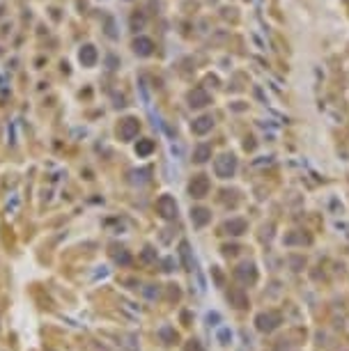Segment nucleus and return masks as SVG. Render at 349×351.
I'll use <instances>...</instances> for the list:
<instances>
[{
  "mask_svg": "<svg viewBox=\"0 0 349 351\" xmlns=\"http://www.w3.org/2000/svg\"><path fill=\"white\" fill-rule=\"evenodd\" d=\"M218 340H221V344H228L230 340H232V333H230L228 328H221L218 330Z\"/></svg>",
  "mask_w": 349,
  "mask_h": 351,
  "instance_id": "14",
  "label": "nucleus"
},
{
  "mask_svg": "<svg viewBox=\"0 0 349 351\" xmlns=\"http://www.w3.org/2000/svg\"><path fill=\"white\" fill-rule=\"evenodd\" d=\"M209 220H211L209 209H205V207H195V209H191V223H193V227H205Z\"/></svg>",
  "mask_w": 349,
  "mask_h": 351,
  "instance_id": "7",
  "label": "nucleus"
},
{
  "mask_svg": "<svg viewBox=\"0 0 349 351\" xmlns=\"http://www.w3.org/2000/svg\"><path fill=\"white\" fill-rule=\"evenodd\" d=\"M225 234H232V236H242L246 230H248V223H246L244 218H230L228 223L223 225Z\"/></svg>",
  "mask_w": 349,
  "mask_h": 351,
  "instance_id": "6",
  "label": "nucleus"
},
{
  "mask_svg": "<svg viewBox=\"0 0 349 351\" xmlns=\"http://www.w3.org/2000/svg\"><path fill=\"white\" fill-rule=\"evenodd\" d=\"M154 257H156V253L150 248V246H147V248H145V253H142V260H145V262H152V260H154Z\"/></svg>",
  "mask_w": 349,
  "mask_h": 351,
  "instance_id": "19",
  "label": "nucleus"
},
{
  "mask_svg": "<svg viewBox=\"0 0 349 351\" xmlns=\"http://www.w3.org/2000/svg\"><path fill=\"white\" fill-rule=\"evenodd\" d=\"M156 211H159V216L163 220H175L177 218V202H175V197L161 195L159 202H156Z\"/></svg>",
  "mask_w": 349,
  "mask_h": 351,
  "instance_id": "2",
  "label": "nucleus"
},
{
  "mask_svg": "<svg viewBox=\"0 0 349 351\" xmlns=\"http://www.w3.org/2000/svg\"><path fill=\"white\" fill-rule=\"evenodd\" d=\"M136 133V124L134 120H126V126H124V138H131Z\"/></svg>",
  "mask_w": 349,
  "mask_h": 351,
  "instance_id": "17",
  "label": "nucleus"
},
{
  "mask_svg": "<svg viewBox=\"0 0 349 351\" xmlns=\"http://www.w3.org/2000/svg\"><path fill=\"white\" fill-rule=\"evenodd\" d=\"M234 278L239 280L242 285H253L258 280V271H255V264L253 262H244L234 269Z\"/></svg>",
  "mask_w": 349,
  "mask_h": 351,
  "instance_id": "3",
  "label": "nucleus"
},
{
  "mask_svg": "<svg viewBox=\"0 0 349 351\" xmlns=\"http://www.w3.org/2000/svg\"><path fill=\"white\" fill-rule=\"evenodd\" d=\"M209 126H211V120H209V117H203V120H198V124H195L193 128H195L198 133H205Z\"/></svg>",
  "mask_w": 349,
  "mask_h": 351,
  "instance_id": "13",
  "label": "nucleus"
},
{
  "mask_svg": "<svg viewBox=\"0 0 349 351\" xmlns=\"http://www.w3.org/2000/svg\"><path fill=\"white\" fill-rule=\"evenodd\" d=\"M159 338L163 340L166 344H175L177 342V333H175L173 326H161V328H159Z\"/></svg>",
  "mask_w": 349,
  "mask_h": 351,
  "instance_id": "11",
  "label": "nucleus"
},
{
  "mask_svg": "<svg viewBox=\"0 0 349 351\" xmlns=\"http://www.w3.org/2000/svg\"><path fill=\"white\" fill-rule=\"evenodd\" d=\"M228 299L230 303L234 305V308H248V296H246V291L242 287H234L228 291Z\"/></svg>",
  "mask_w": 349,
  "mask_h": 351,
  "instance_id": "8",
  "label": "nucleus"
},
{
  "mask_svg": "<svg viewBox=\"0 0 349 351\" xmlns=\"http://www.w3.org/2000/svg\"><path fill=\"white\" fill-rule=\"evenodd\" d=\"M207 191H209V179L205 175H198V177H193V181L189 184V193L193 197H205L207 195Z\"/></svg>",
  "mask_w": 349,
  "mask_h": 351,
  "instance_id": "4",
  "label": "nucleus"
},
{
  "mask_svg": "<svg viewBox=\"0 0 349 351\" xmlns=\"http://www.w3.org/2000/svg\"><path fill=\"white\" fill-rule=\"evenodd\" d=\"M207 321H209L211 326H214L216 321H221V317H218V315H216V312H211V315H207Z\"/></svg>",
  "mask_w": 349,
  "mask_h": 351,
  "instance_id": "22",
  "label": "nucleus"
},
{
  "mask_svg": "<svg viewBox=\"0 0 349 351\" xmlns=\"http://www.w3.org/2000/svg\"><path fill=\"white\" fill-rule=\"evenodd\" d=\"M207 156H209V150H207V147H200V150L195 152V161H198V163L207 161Z\"/></svg>",
  "mask_w": 349,
  "mask_h": 351,
  "instance_id": "15",
  "label": "nucleus"
},
{
  "mask_svg": "<svg viewBox=\"0 0 349 351\" xmlns=\"http://www.w3.org/2000/svg\"><path fill=\"white\" fill-rule=\"evenodd\" d=\"M179 255H181V262H184V269L186 271H193L195 269V262H193V255H191V246L186 241L179 244Z\"/></svg>",
  "mask_w": 349,
  "mask_h": 351,
  "instance_id": "9",
  "label": "nucleus"
},
{
  "mask_svg": "<svg viewBox=\"0 0 349 351\" xmlns=\"http://www.w3.org/2000/svg\"><path fill=\"white\" fill-rule=\"evenodd\" d=\"M142 294H145L150 301H154V299H159L161 296V289H159V285H147V287L142 289Z\"/></svg>",
  "mask_w": 349,
  "mask_h": 351,
  "instance_id": "12",
  "label": "nucleus"
},
{
  "mask_svg": "<svg viewBox=\"0 0 349 351\" xmlns=\"http://www.w3.org/2000/svg\"><path fill=\"white\" fill-rule=\"evenodd\" d=\"M294 241H301V244H310V239H308V236H287V239H285V244H294Z\"/></svg>",
  "mask_w": 349,
  "mask_h": 351,
  "instance_id": "18",
  "label": "nucleus"
},
{
  "mask_svg": "<svg viewBox=\"0 0 349 351\" xmlns=\"http://www.w3.org/2000/svg\"><path fill=\"white\" fill-rule=\"evenodd\" d=\"M237 250H239L237 246H223V253H225V255H234Z\"/></svg>",
  "mask_w": 349,
  "mask_h": 351,
  "instance_id": "21",
  "label": "nucleus"
},
{
  "mask_svg": "<svg viewBox=\"0 0 349 351\" xmlns=\"http://www.w3.org/2000/svg\"><path fill=\"white\" fill-rule=\"evenodd\" d=\"M113 260H115L117 264H122V266H129L131 264V253L129 250H124V248H113Z\"/></svg>",
  "mask_w": 349,
  "mask_h": 351,
  "instance_id": "10",
  "label": "nucleus"
},
{
  "mask_svg": "<svg viewBox=\"0 0 349 351\" xmlns=\"http://www.w3.org/2000/svg\"><path fill=\"white\" fill-rule=\"evenodd\" d=\"M234 168H237V163H234L232 156H221V159L216 161V175L223 177V179L225 177H232Z\"/></svg>",
  "mask_w": 349,
  "mask_h": 351,
  "instance_id": "5",
  "label": "nucleus"
},
{
  "mask_svg": "<svg viewBox=\"0 0 349 351\" xmlns=\"http://www.w3.org/2000/svg\"><path fill=\"white\" fill-rule=\"evenodd\" d=\"M255 326H258L260 333H271V330H276L280 326V315L278 312H260L258 317H255Z\"/></svg>",
  "mask_w": 349,
  "mask_h": 351,
  "instance_id": "1",
  "label": "nucleus"
},
{
  "mask_svg": "<svg viewBox=\"0 0 349 351\" xmlns=\"http://www.w3.org/2000/svg\"><path fill=\"white\" fill-rule=\"evenodd\" d=\"M166 271H173V260H166Z\"/></svg>",
  "mask_w": 349,
  "mask_h": 351,
  "instance_id": "23",
  "label": "nucleus"
},
{
  "mask_svg": "<svg viewBox=\"0 0 349 351\" xmlns=\"http://www.w3.org/2000/svg\"><path fill=\"white\" fill-rule=\"evenodd\" d=\"M184 351H205V349H203V344H200L198 340H189V344L184 347Z\"/></svg>",
  "mask_w": 349,
  "mask_h": 351,
  "instance_id": "16",
  "label": "nucleus"
},
{
  "mask_svg": "<svg viewBox=\"0 0 349 351\" xmlns=\"http://www.w3.org/2000/svg\"><path fill=\"white\" fill-rule=\"evenodd\" d=\"M138 152H140V154H150V152H152V142H142V145H138Z\"/></svg>",
  "mask_w": 349,
  "mask_h": 351,
  "instance_id": "20",
  "label": "nucleus"
}]
</instances>
